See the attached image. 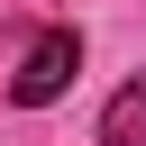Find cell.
<instances>
[{"label": "cell", "mask_w": 146, "mask_h": 146, "mask_svg": "<svg viewBox=\"0 0 146 146\" xmlns=\"http://www.w3.org/2000/svg\"><path fill=\"white\" fill-rule=\"evenodd\" d=\"M73 73H82V36H73V27H46V36L18 55L9 100H18V110H46V100H64V91H73Z\"/></svg>", "instance_id": "1"}, {"label": "cell", "mask_w": 146, "mask_h": 146, "mask_svg": "<svg viewBox=\"0 0 146 146\" xmlns=\"http://www.w3.org/2000/svg\"><path fill=\"white\" fill-rule=\"evenodd\" d=\"M100 146H146V73L110 91V110H100Z\"/></svg>", "instance_id": "2"}]
</instances>
